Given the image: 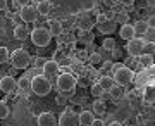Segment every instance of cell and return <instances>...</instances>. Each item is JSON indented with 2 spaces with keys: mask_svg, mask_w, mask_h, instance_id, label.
<instances>
[{
  "mask_svg": "<svg viewBox=\"0 0 155 126\" xmlns=\"http://www.w3.org/2000/svg\"><path fill=\"white\" fill-rule=\"evenodd\" d=\"M76 85H79V87H88V85H90V80H88L86 76L76 78Z\"/></svg>",
  "mask_w": 155,
  "mask_h": 126,
  "instance_id": "d590c367",
  "label": "cell"
},
{
  "mask_svg": "<svg viewBox=\"0 0 155 126\" xmlns=\"http://www.w3.org/2000/svg\"><path fill=\"white\" fill-rule=\"evenodd\" d=\"M74 88H76V78L71 73L57 74V90L59 92H67V90H74Z\"/></svg>",
  "mask_w": 155,
  "mask_h": 126,
  "instance_id": "5b68a950",
  "label": "cell"
},
{
  "mask_svg": "<svg viewBox=\"0 0 155 126\" xmlns=\"http://www.w3.org/2000/svg\"><path fill=\"white\" fill-rule=\"evenodd\" d=\"M109 126H124V124H122V123H119V121H112Z\"/></svg>",
  "mask_w": 155,
  "mask_h": 126,
  "instance_id": "681fc988",
  "label": "cell"
},
{
  "mask_svg": "<svg viewBox=\"0 0 155 126\" xmlns=\"http://www.w3.org/2000/svg\"><path fill=\"white\" fill-rule=\"evenodd\" d=\"M0 90L4 93L14 92L16 90V78L11 76V74H5L4 78H0Z\"/></svg>",
  "mask_w": 155,
  "mask_h": 126,
  "instance_id": "30bf717a",
  "label": "cell"
},
{
  "mask_svg": "<svg viewBox=\"0 0 155 126\" xmlns=\"http://www.w3.org/2000/svg\"><path fill=\"white\" fill-rule=\"evenodd\" d=\"M102 92H104V90H102V87L98 85V81H97V83H93V85L90 87V93L93 95L95 99H100V95H102Z\"/></svg>",
  "mask_w": 155,
  "mask_h": 126,
  "instance_id": "4dcf8cb0",
  "label": "cell"
},
{
  "mask_svg": "<svg viewBox=\"0 0 155 126\" xmlns=\"http://www.w3.org/2000/svg\"><path fill=\"white\" fill-rule=\"evenodd\" d=\"M116 22L114 21H105V22H102V24H97V28H98V31L100 33H104V35H110L116 31Z\"/></svg>",
  "mask_w": 155,
  "mask_h": 126,
  "instance_id": "ac0fdd59",
  "label": "cell"
},
{
  "mask_svg": "<svg viewBox=\"0 0 155 126\" xmlns=\"http://www.w3.org/2000/svg\"><path fill=\"white\" fill-rule=\"evenodd\" d=\"M143 102L147 104H153V85H148V87L145 88V93H143Z\"/></svg>",
  "mask_w": 155,
  "mask_h": 126,
  "instance_id": "f1b7e54d",
  "label": "cell"
},
{
  "mask_svg": "<svg viewBox=\"0 0 155 126\" xmlns=\"http://www.w3.org/2000/svg\"><path fill=\"white\" fill-rule=\"evenodd\" d=\"M55 102H57V105H66L67 104V99H66V97H62L61 93H59V95L55 97Z\"/></svg>",
  "mask_w": 155,
  "mask_h": 126,
  "instance_id": "74e56055",
  "label": "cell"
},
{
  "mask_svg": "<svg viewBox=\"0 0 155 126\" xmlns=\"http://www.w3.org/2000/svg\"><path fill=\"white\" fill-rule=\"evenodd\" d=\"M62 95V97H66V99H72L74 97V92L72 90H67V92H59Z\"/></svg>",
  "mask_w": 155,
  "mask_h": 126,
  "instance_id": "7bdbcfd3",
  "label": "cell"
},
{
  "mask_svg": "<svg viewBox=\"0 0 155 126\" xmlns=\"http://www.w3.org/2000/svg\"><path fill=\"white\" fill-rule=\"evenodd\" d=\"M105 4H109V5H114V0H104Z\"/></svg>",
  "mask_w": 155,
  "mask_h": 126,
  "instance_id": "816d5d0a",
  "label": "cell"
},
{
  "mask_svg": "<svg viewBox=\"0 0 155 126\" xmlns=\"http://www.w3.org/2000/svg\"><path fill=\"white\" fill-rule=\"evenodd\" d=\"M12 4H14L16 9H21V7H24V5H29L31 0H12Z\"/></svg>",
  "mask_w": 155,
  "mask_h": 126,
  "instance_id": "e575fe53",
  "label": "cell"
},
{
  "mask_svg": "<svg viewBox=\"0 0 155 126\" xmlns=\"http://www.w3.org/2000/svg\"><path fill=\"white\" fill-rule=\"evenodd\" d=\"M19 16H21L22 22H36L38 21V17H40L33 4L21 7V9H19Z\"/></svg>",
  "mask_w": 155,
  "mask_h": 126,
  "instance_id": "52a82bcc",
  "label": "cell"
},
{
  "mask_svg": "<svg viewBox=\"0 0 155 126\" xmlns=\"http://www.w3.org/2000/svg\"><path fill=\"white\" fill-rule=\"evenodd\" d=\"M29 36V29L26 24H19V26L14 28V38L16 40H21V42H24V40Z\"/></svg>",
  "mask_w": 155,
  "mask_h": 126,
  "instance_id": "5bb4252c",
  "label": "cell"
},
{
  "mask_svg": "<svg viewBox=\"0 0 155 126\" xmlns=\"http://www.w3.org/2000/svg\"><path fill=\"white\" fill-rule=\"evenodd\" d=\"M29 38L36 47H47V45L52 42V35L48 33V29L43 26L35 28L33 31H29Z\"/></svg>",
  "mask_w": 155,
  "mask_h": 126,
  "instance_id": "277c9868",
  "label": "cell"
},
{
  "mask_svg": "<svg viewBox=\"0 0 155 126\" xmlns=\"http://www.w3.org/2000/svg\"><path fill=\"white\" fill-rule=\"evenodd\" d=\"M143 45H145V42L141 38H131V40H127V43H126V52L129 55H133V57H138V55H141L143 54Z\"/></svg>",
  "mask_w": 155,
  "mask_h": 126,
  "instance_id": "8992f818",
  "label": "cell"
},
{
  "mask_svg": "<svg viewBox=\"0 0 155 126\" xmlns=\"http://www.w3.org/2000/svg\"><path fill=\"white\" fill-rule=\"evenodd\" d=\"M145 22H147L148 26H155V17H153V14H150V16L145 19Z\"/></svg>",
  "mask_w": 155,
  "mask_h": 126,
  "instance_id": "b9f144b4",
  "label": "cell"
},
{
  "mask_svg": "<svg viewBox=\"0 0 155 126\" xmlns=\"http://www.w3.org/2000/svg\"><path fill=\"white\" fill-rule=\"evenodd\" d=\"M121 4H122V5H126V7H133L134 5V0H121Z\"/></svg>",
  "mask_w": 155,
  "mask_h": 126,
  "instance_id": "bcb514c9",
  "label": "cell"
},
{
  "mask_svg": "<svg viewBox=\"0 0 155 126\" xmlns=\"http://www.w3.org/2000/svg\"><path fill=\"white\" fill-rule=\"evenodd\" d=\"M31 60H35V67H41L45 62H47L45 57H35V59H31Z\"/></svg>",
  "mask_w": 155,
  "mask_h": 126,
  "instance_id": "8d00e7d4",
  "label": "cell"
},
{
  "mask_svg": "<svg viewBox=\"0 0 155 126\" xmlns=\"http://www.w3.org/2000/svg\"><path fill=\"white\" fill-rule=\"evenodd\" d=\"M9 50L7 47H0V64H5L7 60H9Z\"/></svg>",
  "mask_w": 155,
  "mask_h": 126,
  "instance_id": "d6a6232c",
  "label": "cell"
},
{
  "mask_svg": "<svg viewBox=\"0 0 155 126\" xmlns=\"http://www.w3.org/2000/svg\"><path fill=\"white\" fill-rule=\"evenodd\" d=\"M29 92H33L38 97H47L52 92V83L48 78H45L43 74H35L31 76V83H29Z\"/></svg>",
  "mask_w": 155,
  "mask_h": 126,
  "instance_id": "6da1fadb",
  "label": "cell"
},
{
  "mask_svg": "<svg viewBox=\"0 0 155 126\" xmlns=\"http://www.w3.org/2000/svg\"><path fill=\"white\" fill-rule=\"evenodd\" d=\"M119 36H121L122 40H131L134 38L136 35H134V29H133V24H129V22H126V24H121V29H119Z\"/></svg>",
  "mask_w": 155,
  "mask_h": 126,
  "instance_id": "7c38bea8",
  "label": "cell"
},
{
  "mask_svg": "<svg viewBox=\"0 0 155 126\" xmlns=\"http://www.w3.org/2000/svg\"><path fill=\"white\" fill-rule=\"evenodd\" d=\"M36 12H38V16H48L50 12H52V4H50L48 0H41L36 4Z\"/></svg>",
  "mask_w": 155,
  "mask_h": 126,
  "instance_id": "9a60e30c",
  "label": "cell"
},
{
  "mask_svg": "<svg viewBox=\"0 0 155 126\" xmlns=\"http://www.w3.org/2000/svg\"><path fill=\"white\" fill-rule=\"evenodd\" d=\"M116 47H117V43L112 36H107V38H104V42H102V50H105V52H112Z\"/></svg>",
  "mask_w": 155,
  "mask_h": 126,
  "instance_id": "4316f807",
  "label": "cell"
},
{
  "mask_svg": "<svg viewBox=\"0 0 155 126\" xmlns=\"http://www.w3.org/2000/svg\"><path fill=\"white\" fill-rule=\"evenodd\" d=\"M11 114V107H9V102L7 100H0V121L7 119V116Z\"/></svg>",
  "mask_w": 155,
  "mask_h": 126,
  "instance_id": "83f0119b",
  "label": "cell"
},
{
  "mask_svg": "<svg viewBox=\"0 0 155 126\" xmlns=\"http://www.w3.org/2000/svg\"><path fill=\"white\" fill-rule=\"evenodd\" d=\"M112 21L116 22V24H126V22H129V14L126 11H119L114 14V19Z\"/></svg>",
  "mask_w": 155,
  "mask_h": 126,
  "instance_id": "cb8c5ba5",
  "label": "cell"
},
{
  "mask_svg": "<svg viewBox=\"0 0 155 126\" xmlns=\"http://www.w3.org/2000/svg\"><path fill=\"white\" fill-rule=\"evenodd\" d=\"M88 59H90V64H91V66H98V64H102V55H100L98 52L90 54Z\"/></svg>",
  "mask_w": 155,
  "mask_h": 126,
  "instance_id": "1f68e13d",
  "label": "cell"
},
{
  "mask_svg": "<svg viewBox=\"0 0 155 126\" xmlns=\"http://www.w3.org/2000/svg\"><path fill=\"white\" fill-rule=\"evenodd\" d=\"M117 2H121V0H114V4H117Z\"/></svg>",
  "mask_w": 155,
  "mask_h": 126,
  "instance_id": "db71d44e",
  "label": "cell"
},
{
  "mask_svg": "<svg viewBox=\"0 0 155 126\" xmlns=\"http://www.w3.org/2000/svg\"><path fill=\"white\" fill-rule=\"evenodd\" d=\"M138 64L141 67H152L153 66V55H148V54L138 55Z\"/></svg>",
  "mask_w": 155,
  "mask_h": 126,
  "instance_id": "603a6c76",
  "label": "cell"
},
{
  "mask_svg": "<svg viewBox=\"0 0 155 126\" xmlns=\"http://www.w3.org/2000/svg\"><path fill=\"white\" fill-rule=\"evenodd\" d=\"M12 21L16 22V26H19V24H22V19H21V16H19V12L12 16Z\"/></svg>",
  "mask_w": 155,
  "mask_h": 126,
  "instance_id": "60d3db41",
  "label": "cell"
},
{
  "mask_svg": "<svg viewBox=\"0 0 155 126\" xmlns=\"http://www.w3.org/2000/svg\"><path fill=\"white\" fill-rule=\"evenodd\" d=\"M100 100H104V102H107V100H112L110 93H109V92H102V95H100Z\"/></svg>",
  "mask_w": 155,
  "mask_h": 126,
  "instance_id": "ab89813d",
  "label": "cell"
},
{
  "mask_svg": "<svg viewBox=\"0 0 155 126\" xmlns=\"http://www.w3.org/2000/svg\"><path fill=\"white\" fill-rule=\"evenodd\" d=\"M9 60L12 62L14 69H28L31 64V55L26 49H16L9 55Z\"/></svg>",
  "mask_w": 155,
  "mask_h": 126,
  "instance_id": "7a4b0ae2",
  "label": "cell"
},
{
  "mask_svg": "<svg viewBox=\"0 0 155 126\" xmlns=\"http://www.w3.org/2000/svg\"><path fill=\"white\" fill-rule=\"evenodd\" d=\"M36 123H38V126H57V117L47 111V112H41L38 116Z\"/></svg>",
  "mask_w": 155,
  "mask_h": 126,
  "instance_id": "8fae6325",
  "label": "cell"
},
{
  "mask_svg": "<svg viewBox=\"0 0 155 126\" xmlns=\"http://www.w3.org/2000/svg\"><path fill=\"white\" fill-rule=\"evenodd\" d=\"M112 78H114L116 85L126 87L134 80V71H131L124 66H112Z\"/></svg>",
  "mask_w": 155,
  "mask_h": 126,
  "instance_id": "3957f363",
  "label": "cell"
},
{
  "mask_svg": "<svg viewBox=\"0 0 155 126\" xmlns=\"http://www.w3.org/2000/svg\"><path fill=\"white\" fill-rule=\"evenodd\" d=\"M126 90H124V87H121V85H114V87L109 90V93H110V97H112V100H119V99H122L124 95H126Z\"/></svg>",
  "mask_w": 155,
  "mask_h": 126,
  "instance_id": "44dd1931",
  "label": "cell"
},
{
  "mask_svg": "<svg viewBox=\"0 0 155 126\" xmlns=\"http://www.w3.org/2000/svg\"><path fill=\"white\" fill-rule=\"evenodd\" d=\"M95 114L93 112H90V111H83L81 114L78 116V124L79 126H90L91 124V121H93Z\"/></svg>",
  "mask_w": 155,
  "mask_h": 126,
  "instance_id": "e0dca14e",
  "label": "cell"
},
{
  "mask_svg": "<svg viewBox=\"0 0 155 126\" xmlns=\"http://www.w3.org/2000/svg\"><path fill=\"white\" fill-rule=\"evenodd\" d=\"M105 21H109V19L105 17V14H98V16H97V22H95V24H102V22H105Z\"/></svg>",
  "mask_w": 155,
  "mask_h": 126,
  "instance_id": "f35d334b",
  "label": "cell"
},
{
  "mask_svg": "<svg viewBox=\"0 0 155 126\" xmlns=\"http://www.w3.org/2000/svg\"><path fill=\"white\" fill-rule=\"evenodd\" d=\"M141 40H143L145 43H147V42H155V26H148V29L143 33Z\"/></svg>",
  "mask_w": 155,
  "mask_h": 126,
  "instance_id": "f546056e",
  "label": "cell"
},
{
  "mask_svg": "<svg viewBox=\"0 0 155 126\" xmlns=\"http://www.w3.org/2000/svg\"><path fill=\"white\" fill-rule=\"evenodd\" d=\"M98 85L102 87V90H104V92H109V90L116 85V81H114V78H112V76H102L98 80Z\"/></svg>",
  "mask_w": 155,
  "mask_h": 126,
  "instance_id": "ffe728a7",
  "label": "cell"
},
{
  "mask_svg": "<svg viewBox=\"0 0 155 126\" xmlns=\"http://www.w3.org/2000/svg\"><path fill=\"white\" fill-rule=\"evenodd\" d=\"M153 42H147V43L143 45V54H148V55H153Z\"/></svg>",
  "mask_w": 155,
  "mask_h": 126,
  "instance_id": "836d02e7",
  "label": "cell"
},
{
  "mask_svg": "<svg viewBox=\"0 0 155 126\" xmlns=\"http://www.w3.org/2000/svg\"><path fill=\"white\" fill-rule=\"evenodd\" d=\"M107 111V104L104 102V100H100L97 99L93 102V114H100V116H104V112Z\"/></svg>",
  "mask_w": 155,
  "mask_h": 126,
  "instance_id": "484cf974",
  "label": "cell"
},
{
  "mask_svg": "<svg viewBox=\"0 0 155 126\" xmlns=\"http://www.w3.org/2000/svg\"><path fill=\"white\" fill-rule=\"evenodd\" d=\"M109 67H112V62L110 60H105V62L102 64V69H109Z\"/></svg>",
  "mask_w": 155,
  "mask_h": 126,
  "instance_id": "7dc6e473",
  "label": "cell"
},
{
  "mask_svg": "<svg viewBox=\"0 0 155 126\" xmlns=\"http://www.w3.org/2000/svg\"><path fill=\"white\" fill-rule=\"evenodd\" d=\"M29 83H31V78L21 76L19 80H16V88L19 92H29Z\"/></svg>",
  "mask_w": 155,
  "mask_h": 126,
  "instance_id": "d6986e66",
  "label": "cell"
},
{
  "mask_svg": "<svg viewBox=\"0 0 155 126\" xmlns=\"http://www.w3.org/2000/svg\"><path fill=\"white\" fill-rule=\"evenodd\" d=\"M133 29H134V35H140V36H143V33L148 29V24L145 22V19H138V21L133 24Z\"/></svg>",
  "mask_w": 155,
  "mask_h": 126,
  "instance_id": "7402d4cb",
  "label": "cell"
},
{
  "mask_svg": "<svg viewBox=\"0 0 155 126\" xmlns=\"http://www.w3.org/2000/svg\"><path fill=\"white\" fill-rule=\"evenodd\" d=\"M90 126H104V121L102 119H97V117H93V121H91V124Z\"/></svg>",
  "mask_w": 155,
  "mask_h": 126,
  "instance_id": "f6af8a7d",
  "label": "cell"
},
{
  "mask_svg": "<svg viewBox=\"0 0 155 126\" xmlns=\"http://www.w3.org/2000/svg\"><path fill=\"white\" fill-rule=\"evenodd\" d=\"M78 40L81 42L83 45H90V43H93V33L90 31V29H79V33H78Z\"/></svg>",
  "mask_w": 155,
  "mask_h": 126,
  "instance_id": "2e32d148",
  "label": "cell"
},
{
  "mask_svg": "<svg viewBox=\"0 0 155 126\" xmlns=\"http://www.w3.org/2000/svg\"><path fill=\"white\" fill-rule=\"evenodd\" d=\"M124 67H127V69H131V71H134V69H138L140 64H138V57H133V55H127L126 59H124Z\"/></svg>",
  "mask_w": 155,
  "mask_h": 126,
  "instance_id": "d4e9b609",
  "label": "cell"
},
{
  "mask_svg": "<svg viewBox=\"0 0 155 126\" xmlns=\"http://www.w3.org/2000/svg\"><path fill=\"white\" fill-rule=\"evenodd\" d=\"M7 9V0H0V11H5Z\"/></svg>",
  "mask_w": 155,
  "mask_h": 126,
  "instance_id": "c3c4849f",
  "label": "cell"
},
{
  "mask_svg": "<svg viewBox=\"0 0 155 126\" xmlns=\"http://www.w3.org/2000/svg\"><path fill=\"white\" fill-rule=\"evenodd\" d=\"M7 97H5V100H14L17 97V92L16 90H14V92H9V93H5Z\"/></svg>",
  "mask_w": 155,
  "mask_h": 126,
  "instance_id": "ee69618b",
  "label": "cell"
},
{
  "mask_svg": "<svg viewBox=\"0 0 155 126\" xmlns=\"http://www.w3.org/2000/svg\"><path fill=\"white\" fill-rule=\"evenodd\" d=\"M47 29H48V33L52 35V36H61L62 31H64V29H62V22L57 21V19H50Z\"/></svg>",
  "mask_w": 155,
  "mask_h": 126,
  "instance_id": "4fadbf2b",
  "label": "cell"
},
{
  "mask_svg": "<svg viewBox=\"0 0 155 126\" xmlns=\"http://www.w3.org/2000/svg\"><path fill=\"white\" fill-rule=\"evenodd\" d=\"M59 64H57V60L55 59H47V62H45L43 66H41V74H43L45 78H54V76H57L59 74Z\"/></svg>",
  "mask_w": 155,
  "mask_h": 126,
  "instance_id": "9c48e42d",
  "label": "cell"
},
{
  "mask_svg": "<svg viewBox=\"0 0 155 126\" xmlns=\"http://www.w3.org/2000/svg\"><path fill=\"white\" fill-rule=\"evenodd\" d=\"M38 2H41V0H31V4H38Z\"/></svg>",
  "mask_w": 155,
  "mask_h": 126,
  "instance_id": "f5cc1de1",
  "label": "cell"
},
{
  "mask_svg": "<svg viewBox=\"0 0 155 126\" xmlns=\"http://www.w3.org/2000/svg\"><path fill=\"white\" fill-rule=\"evenodd\" d=\"M57 126H79L78 124V116L71 109L64 111L57 119Z\"/></svg>",
  "mask_w": 155,
  "mask_h": 126,
  "instance_id": "ba28073f",
  "label": "cell"
},
{
  "mask_svg": "<svg viewBox=\"0 0 155 126\" xmlns=\"http://www.w3.org/2000/svg\"><path fill=\"white\" fill-rule=\"evenodd\" d=\"M145 2L148 4V7H153V2H155V0H145Z\"/></svg>",
  "mask_w": 155,
  "mask_h": 126,
  "instance_id": "f907efd6",
  "label": "cell"
}]
</instances>
